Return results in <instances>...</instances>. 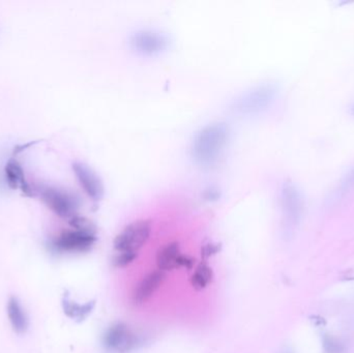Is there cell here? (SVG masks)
<instances>
[{"mask_svg": "<svg viewBox=\"0 0 354 353\" xmlns=\"http://www.w3.org/2000/svg\"><path fill=\"white\" fill-rule=\"evenodd\" d=\"M229 128L224 122L208 124L199 131L192 144V155L201 166L214 165L228 141Z\"/></svg>", "mask_w": 354, "mask_h": 353, "instance_id": "obj_1", "label": "cell"}, {"mask_svg": "<svg viewBox=\"0 0 354 353\" xmlns=\"http://www.w3.org/2000/svg\"><path fill=\"white\" fill-rule=\"evenodd\" d=\"M278 93V86L272 83L258 85L237 97L233 102L231 109L241 115L259 113L272 105Z\"/></svg>", "mask_w": 354, "mask_h": 353, "instance_id": "obj_2", "label": "cell"}, {"mask_svg": "<svg viewBox=\"0 0 354 353\" xmlns=\"http://www.w3.org/2000/svg\"><path fill=\"white\" fill-rule=\"evenodd\" d=\"M283 226L287 236L295 233L303 218L304 196L297 184L290 180L283 182L280 193Z\"/></svg>", "mask_w": 354, "mask_h": 353, "instance_id": "obj_3", "label": "cell"}, {"mask_svg": "<svg viewBox=\"0 0 354 353\" xmlns=\"http://www.w3.org/2000/svg\"><path fill=\"white\" fill-rule=\"evenodd\" d=\"M151 222L149 220H138L129 224L114 240V248L118 252H134L147 244L151 238Z\"/></svg>", "mask_w": 354, "mask_h": 353, "instance_id": "obj_4", "label": "cell"}, {"mask_svg": "<svg viewBox=\"0 0 354 353\" xmlns=\"http://www.w3.org/2000/svg\"><path fill=\"white\" fill-rule=\"evenodd\" d=\"M39 192L41 200L56 215L70 219L76 216L77 209H79V198L73 193L52 186H41Z\"/></svg>", "mask_w": 354, "mask_h": 353, "instance_id": "obj_5", "label": "cell"}, {"mask_svg": "<svg viewBox=\"0 0 354 353\" xmlns=\"http://www.w3.org/2000/svg\"><path fill=\"white\" fill-rule=\"evenodd\" d=\"M104 346L110 352L129 353L142 345V340L124 323H115L106 331Z\"/></svg>", "mask_w": 354, "mask_h": 353, "instance_id": "obj_6", "label": "cell"}, {"mask_svg": "<svg viewBox=\"0 0 354 353\" xmlns=\"http://www.w3.org/2000/svg\"><path fill=\"white\" fill-rule=\"evenodd\" d=\"M95 240V233L77 229L66 230L54 240L53 246L60 252H86L93 248Z\"/></svg>", "mask_w": 354, "mask_h": 353, "instance_id": "obj_7", "label": "cell"}, {"mask_svg": "<svg viewBox=\"0 0 354 353\" xmlns=\"http://www.w3.org/2000/svg\"><path fill=\"white\" fill-rule=\"evenodd\" d=\"M130 43L133 49L145 55L162 53L168 47L167 37L153 30L137 31L131 37Z\"/></svg>", "mask_w": 354, "mask_h": 353, "instance_id": "obj_8", "label": "cell"}, {"mask_svg": "<svg viewBox=\"0 0 354 353\" xmlns=\"http://www.w3.org/2000/svg\"><path fill=\"white\" fill-rule=\"evenodd\" d=\"M75 175L78 178L81 187L93 200H100L103 197L104 186L101 178L91 168L85 164L76 162L73 164Z\"/></svg>", "mask_w": 354, "mask_h": 353, "instance_id": "obj_9", "label": "cell"}, {"mask_svg": "<svg viewBox=\"0 0 354 353\" xmlns=\"http://www.w3.org/2000/svg\"><path fill=\"white\" fill-rule=\"evenodd\" d=\"M164 280H165V274L160 269L159 271H151L149 275L145 276L133 292V304L140 306V305L147 303L161 287Z\"/></svg>", "mask_w": 354, "mask_h": 353, "instance_id": "obj_10", "label": "cell"}, {"mask_svg": "<svg viewBox=\"0 0 354 353\" xmlns=\"http://www.w3.org/2000/svg\"><path fill=\"white\" fill-rule=\"evenodd\" d=\"M4 173H6L8 186L12 190L19 189L26 196H33L32 189L30 188V184L25 180L24 171H23L22 167L16 160L12 159V158L10 159V161L6 164Z\"/></svg>", "mask_w": 354, "mask_h": 353, "instance_id": "obj_11", "label": "cell"}, {"mask_svg": "<svg viewBox=\"0 0 354 353\" xmlns=\"http://www.w3.org/2000/svg\"><path fill=\"white\" fill-rule=\"evenodd\" d=\"M180 255V248L176 242H169L160 249L157 255V265L160 271H168L177 269Z\"/></svg>", "mask_w": 354, "mask_h": 353, "instance_id": "obj_12", "label": "cell"}, {"mask_svg": "<svg viewBox=\"0 0 354 353\" xmlns=\"http://www.w3.org/2000/svg\"><path fill=\"white\" fill-rule=\"evenodd\" d=\"M8 315L10 323L17 333L22 334L26 331L27 327H28V319L17 298H12L8 300Z\"/></svg>", "mask_w": 354, "mask_h": 353, "instance_id": "obj_13", "label": "cell"}, {"mask_svg": "<svg viewBox=\"0 0 354 353\" xmlns=\"http://www.w3.org/2000/svg\"><path fill=\"white\" fill-rule=\"evenodd\" d=\"M354 189V165L346 172L342 180L339 182L338 186L330 193V198L328 199L330 204H336L340 202L343 198L349 193L353 192Z\"/></svg>", "mask_w": 354, "mask_h": 353, "instance_id": "obj_14", "label": "cell"}, {"mask_svg": "<svg viewBox=\"0 0 354 353\" xmlns=\"http://www.w3.org/2000/svg\"><path fill=\"white\" fill-rule=\"evenodd\" d=\"M212 276L214 275H212V267H208L205 263L198 265L191 278V284L194 289L199 292L207 287L208 284L212 282Z\"/></svg>", "mask_w": 354, "mask_h": 353, "instance_id": "obj_15", "label": "cell"}, {"mask_svg": "<svg viewBox=\"0 0 354 353\" xmlns=\"http://www.w3.org/2000/svg\"><path fill=\"white\" fill-rule=\"evenodd\" d=\"M93 307H95V303L93 302L85 305H79L68 300L64 302V309L66 314L71 318L80 319V321H83L91 314V311L93 310Z\"/></svg>", "mask_w": 354, "mask_h": 353, "instance_id": "obj_16", "label": "cell"}, {"mask_svg": "<svg viewBox=\"0 0 354 353\" xmlns=\"http://www.w3.org/2000/svg\"><path fill=\"white\" fill-rule=\"evenodd\" d=\"M138 256V253L134 252H118L114 256L113 265L118 269H122V267H128L131 263H134L135 259Z\"/></svg>", "mask_w": 354, "mask_h": 353, "instance_id": "obj_17", "label": "cell"}, {"mask_svg": "<svg viewBox=\"0 0 354 353\" xmlns=\"http://www.w3.org/2000/svg\"><path fill=\"white\" fill-rule=\"evenodd\" d=\"M70 223L74 229L95 233V226L93 225V222L89 221L86 218L75 216L70 220Z\"/></svg>", "mask_w": 354, "mask_h": 353, "instance_id": "obj_18", "label": "cell"}, {"mask_svg": "<svg viewBox=\"0 0 354 353\" xmlns=\"http://www.w3.org/2000/svg\"><path fill=\"white\" fill-rule=\"evenodd\" d=\"M220 245L218 244H207L202 248L201 255L203 258H209L212 255L216 254L220 251Z\"/></svg>", "mask_w": 354, "mask_h": 353, "instance_id": "obj_19", "label": "cell"}, {"mask_svg": "<svg viewBox=\"0 0 354 353\" xmlns=\"http://www.w3.org/2000/svg\"><path fill=\"white\" fill-rule=\"evenodd\" d=\"M194 263H195V260L191 257L187 256V255L181 254L179 257L178 267H185V269H191L194 267Z\"/></svg>", "mask_w": 354, "mask_h": 353, "instance_id": "obj_20", "label": "cell"}, {"mask_svg": "<svg viewBox=\"0 0 354 353\" xmlns=\"http://www.w3.org/2000/svg\"><path fill=\"white\" fill-rule=\"evenodd\" d=\"M328 344H332V350H330V352H330V353H333L334 352H336V350H335V347H337V344L338 343H335V342H333L332 340H328V341H324V346H328Z\"/></svg>", "mask_w": 354, "mask_h": 353, "instance_id": "obj_21", "label": "cell"}, {"mask_svg": "<svg viewBox=\"0 0 354 353\" xmlns=\"http://www.w3.org/2000/svg\"><path fill=\"white\" fill-rule=\"evenodd\" d=\"M281 353H295L292 352V350H290V348H286V350H283Z\"/></svg>", "mask_w": 354, "mask_h": 353, "instance_id": "obj_22", "label": "cell"}, {"mask_svg": "<svg viewBox=\"0 0 354 353\" xmlns=\"http://www.w3.org/2000/svg\"><path fill=\"white\" fill-rule=\"evenodd\" d=\"M351 114H353V115H354V104L351 107Z\"/></svg>", "mask_w": 354, "mask_h": 353, "instance_id": "obj_23", "label": "cell"}]
</instances>
